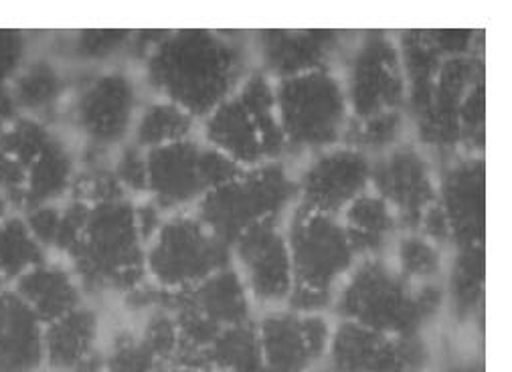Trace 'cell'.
I'll use <instances>...</instances> for the list:
<instances>
[{
	"label": "cell",
	"instance_id": "cell-39",
	"mask_svg": "<svg viewBox=\"0 0 512 372\" xmlns=\"http://www.w3.org/2000/svg\"><path fill=\"white\" fill-rule=\"evenodd\" d=\"M130 31H83L77 33L71 51L81 61H104L130 47Z\"/></svg>",
	"mask_w": 512,
	"mask_h": 372
},
{
	"label": "cell",
	"instance_id": "cell-38",
	"mask_svg": "<svg viewBox=\"0 0 512 372\" xmlns=\"http://www.w3.org/2000/svg\"><path fill=\"white\" fill-rule=\"evenodd\" d=\"M112 168L130 199H136V197L146 199V191H148L146 150L138 148L132 142H126L114 152Z\"/></svg>",
	"mask_w": 512,
	"mask_h": 372
},
{
	"label": "cell",
	"instance_id": "cell-11",
	"mask_svg": "<svg viewBox=\"0 0 512 372\" xmlns=\"http://www.w3.org/2000/svg\"><path fill=\"white\" fill-rule=\"evenodd\" d=\"M343 79L351 118L403 110L407 85L397 43L381 31L365 33L347 51Z\"/></svg>",
	"mask_w": 512,
	"mask_h": 372
},
{
	"label": "cell",
	"instance_id": "cell-37",
	"mask_svg": "<svg viewBox=\"0 0 512 372\" xmlns=\"http://www.w3.org/2000/svg\"><path fill=\"white\" fill-rule=\"evenodd\" d=\"M486 110H484V81H478L462 100L458 112V128H460V146L466 154L480 156L484 150L486 138Z\"/></svg>",
	"mask_w": 512,
	"mask_h": 372
},
{
	"label": "cell",
	"instance_id": "cell-29",
	"mask_svg": "<svg viewBox=\"0 0 512 372\" xmlns=\"http://www.w3.org/2000/svg\"><path fill=\"white\" fill-rule=\"evenodd\" d=\"M213 372H251L264 368L258 324L253 320L223 328L207 350Z\"/></svg>",
	"mask_w": 512,
	"mask_h": 372
},
{
	"label": "cell",
	"instance_id": "cell-18",
	"mask_svg": "<svg viewBox=\"0 0 512 372\" xmlns=\"http://www.w3.org/2000/svg\"><path fill=\"white\" fill-rule=\"evenodd\" d=\"M260 71L280 81L310 71L332 69L345 51V33L338 31H262L255 35Z\"/></svg>",
	"mask_w": 512,
	"mask_h": 372
},
{
	"label": "cell",
	"instance_id": "cell-14",
	"mask_svg": "<svg viewBox=\"0 0 512 372\" xmlns=\"http://www.w3.org/2000/svg\"><path fill=\"white\" fill-rule=\"evenodd\" d=\"M371 160L345 144L312 154V160L296 176V205L312 213L340 217L355 199L371 191Z\"/></svg>",
	"mask_w": 512,
	"mask_h": 372
},
{
	"label": "cell",
	"instance_id": "cell-20",
	"mask_svg": "<svg viewBox=\"0 0 512 372\" xmlns=\"http://www.w3.org/2000/svg\"><path fill=\"white\" fill-rule=\"evenodd\" d=\"M11 290L41 318L55 322L85 304V294L73 269L63 259H47L23 273Z\"/></svg>",
	"mask_w": 512,
	"mask_h": 372
},
{
	"label": "cell",
	"instance_id": "cell-42",
	"mask_svg": "<svg viewBox=\"0 0 512 372\" xmlns=\"http://www.w3.org/2000/svg\"><path fill=\"white\" fill-rule=\"evenodd\" d=\"M166 217L168 215L156 203H152L150 199L136 201V225H138V231H140L146 245L160 231Z\"/></svg>",
	"mask_w": 512,
	"mask_h": 372
},
{
	"label": "cell",
	"instance_id": "cell-4",
	"mask_svg": "<svg viewBox=\"0 0 512 372\" xmlns=\"http://www.w3.org/2000/svg\"><path fill=\"white\" fill-rule=\"evenodd\" d=\"M294 286L288 310L296 314H324L334 304V296L353 271L359 257L353 251L343 223L338 217L312 213L294 207L284 223Z\"/></svg>",
	"mask_w": 512,
	"mask_h": 372
},
{
	"label": "cell",
	"instance_id": "cell-17",
	"mask_svg": "<svg viewBox=\"0 0 512 372\" xmlns=\"http://www.w3.org/2000/svg\"><path fill=\"white\" fill-rule=\"evenodd\" d=\"M484 195L482 156H458L442 170L438 180V205L442 207L450 225L454 249L466 245H484Z\"/></svg>",
	"mask_w": 512,
	"mask_h": 372
},
{
	"label": "cell",
	"instance_id": "cell-13",
	"mask_svg": "<svg viewBox=\"0 0 512 372\" xmlns=\"http://www.w3.org/2000/svg\"><path fill=\"white\" fill-rule=\"evenodd\" d=\"M371 191L393 209L401 231H417L438 201V178L423 148L401 142L371 160Z\"/></svg>",
	"mask_w": 512,
	"mask_h": 372
},
{
	"label": "cell",
	"instance_id": "cell-46",
	"mask_svg": "<svg viewBox=\"0 0 512 372\" xmlns=\"http://www.w3.org/2000/svg\"><path fill=\"white\" fill-rule=\"evenodd\" d=\"M310 372H349V370H345V368H338V366L330 364L328 360H322V362H320V364H316Z\"/></svg>",
	"mask_w": 512,
	"mask_h": 372
},
{
	"label": "cell",
	"instance_id": "cell-12",
	"mask_svg": "<svg viewBox=\"0 0 512 372\" xmlns=\"http://www.w3.org/2000/svg\"><path fill=\"white\" fill-rule=\"evenodd\" d=\"M231 263L253 306L276 308L288 302L294 277L284 219H268L241 233L231 245Z\"/></svg>",
	"mask_w": 512,
	"mask_h": 372
},
{
	"label": "cell",
	"instance_id": "cell-19",
	"mask_svg": "<svg viewBox=\"0 0 512 372\" xmlns=\"http://www.w3.org/2000/svg\"><path fill=\"white\" fill-rule=\"evenodd\" d=\"M0 372H45V324L11 288L0 294Z\"/></svg>",
	"mask_w": 512,
	"mask_h": 372
},
{
	"label": "cell",
	"instance_id": "cell-43",
	"mask_svg": "<svg viewBox=\"0 0 512 372\" xmlns=\"http://www.w3.org/2000/svg\"><path fill=\"white\" fill-rule=\"evenodd\" d=\"M21 116L23 112L15 100V93L9 81L0 83V136H3Z\"/></svg>",
	"mask_w": 512,
	"mask_h": 372
},
{
	"label": "cell",
	"instance_id": "cell-2",
	"mask_svg": "<svg viewBox=\"0 0 512 372\" xmlns=\"http://www.w3.org/2000/svg\"><path fill=\"white\" fill-rule=\"evenodd\" d=\"M446 302L444 288L411 284L385 257L359 259L340 284L332 308L336 314L369 330L407 336L421 334Z\"/></svg>",
	"mask_w": 512,
	"mask_h": 372
},
{
	"label": "cell",
	"instance_id": "cell-47",
	"mask_svg": "<svg viewBox=\"0 0 512 372\" xmlns=\"http://www.w3.org/2000/svg\"><path fill=\"white\" fill-rule=\"evenodd\" d=\"M168 372H211V370H203V368H189V366H170Z\"/></svg>",
	"mask_w": 512,
	"mask_h": 372
},
{
	"label": "cell",
	"instance_id": "cell-22",
	"mask_svg": "<svg viewBox=\"0 0 512 372\" xmlns=\"http://www.w3.org/2000/svg\"><path fill=\"white\" fill-rule=\"evenodd\" d=\"M338 219L359 259L385 257L401 231L393 209L373 191L355 199Z\"/></svg>",
	"mask_w": 512,
	"mask_h": 372
},
{
	"label": "cell",
	"instance_id": "cell-44",
	"mask_svg": "<svg viewBox=\"0 0 512 372\" xmlns=\"http://www.w3.org/2000/svg\"><path fill=\"white\" fill-rule=\"evenodd\" d=\"M11 215H17V209L13 207V203L0 193V223L7 221Z\"/></svg>",
	"mask_w": 512,
	"mask_h": 372
},
{
	"label": "cell",
	"instance_id": "cell-9",
	"mask_svg": "<svg viewBox=\"0 0 512 372\" xmlns=\"http://www.w3.org/2000/svg\"><path fill=\"white\" fill-rule=\"evenodd\" d=\"M146 199L166 215L193 211L217 186L233 180L243 168L203 140L187 138L146 152Z\"/></svg>",
	"mask_w": 512,
	"mask_h": 372
},
{
	"label": "cell",
	"instance_id": "cell-36",
	"mask_svg": "<svg viewBox=\"0 0 512 372\" xmlns=\"http://www.w3.org/2000/svg\"><path fill=\"white\" fill-rule=\"evenodd\" d=\"M136 332L160 360L173 366L181 336L170 306H160L140 316V326L136 328Z\"/></svg>",
	"mask_w": 512,
	"mask_h": 372
},
{
	"label": "cell",
	"instance_id": "cell-10",
	"mask_svg": "<svg viewBox=\"0 0 512 372\" xmlns=\"http://www.w3.org/2000/svg\"><path fill=\"white\" fill-rule=\"evenodd\" d=\"M229 263L231 249L193 211L168 215L146 245L148 279L168 292L189 290Z\"/></svg>",
	"mask_w": 512,
	"mask_h": 372
},
{
	"label": "cell",
	"instance_id": "cell-26",
	"mask_svg": "<svg viewBox=\"0 0 512 372\" xmlns=\"http://www.w3.org/2000/svg\"><path fill=\"white\" fill-rule=\"evenodd\" d=\"M9 85L21 112L39 120H45L67 96V77L63 69L47 57L23 61Z\"/></svg>",
	"mask_w": 512,
	"mask_h": 372
},
{
	"label": "cell",
	"instance_id": "cell-23",
	"mask_svg": "<svg viewBox=\"0 0 512 372\" xmlns=\"http://www.w3.org/2000/svg\"><path fill=\"white\" fill-rule=\"evenodd\" d=\"M79 168V156L67 140L55 132L43 152L27 168L25 211L69 199Z\"/></svg>",
	"mask_w": 512,
	"mask_h": 372
},
{
	"label": "cell",
	"instance_id": "cell-31",
	"mask_svg": "<svg viewBox=\"0 0 512 372\" xmlns=\"http://www.w3.org/2000/svg\"><path fill=\"white\" fill-rule=\"evenodd\" d=\"M395 269L411 284L440 282L444 273V249L417 231L397 235L393 243Z\"/></svg>",
	"mask_w": 512,
	"mask_h": 372
},
{
	"label": "cell",
	"instance_id": "cell-25",
	"mask_svg": "<svg viewBox=\"0 0 512 372\" xmlns=\"http://www.w3.org/2000/svg\"><path fill=\"white\" fill-rule=\"evenodd\" d=\"M189 300L219 328L251 322L253 302L233 263L211 273L201 284L185 290Z\"/></svg>",
	"mask_w": 512,
	"mask_h": 372
},
{
	"label": "cell",
	"instance_id": "cell-48",
	"mask_svg": "<svg viewBox=\"0 0 512 372\" xmlns=\"http://www.w3.org/2000/svg\"><path fill=\"white\" fill-rule=\"evenodd\" d=\"M11 286H9V282H7V279H5V275L3 273H0V294H3V292H7Z\"/></svg>",
	"mask_w": 512,
	"mask_h": 372
},
{
	"label": "cell",
	"instance_id": "cell-30",
	"mask_svg": "<svg viewBox=\"0 0 512 372\" xmlns=\"http://www.w3.org/2000/svg\"><path fill=\"white\" fill-rule=\"evenodd\" d=\"M49 257L51 255L35 239L21 213L0 223V273L5 275L9 286Z\"/></svg>",
	"mask_w": 512,
	"mask_h": 372
},
{
	"label": "cell",
	"instance_id": "cell-35",
	"mask_svg": "<svg viewBox=\"0 0 512 372\" xmlns=\"http://www.w3.org/2000/svg\"><path fill=\"white\" fill-rule=\"evenodd\" d=\"M55 130L47 120L33 116H21L3 136H0V150L19 160L25 168L43 152V148L53 138Z\"/></svg>",
	"mask_w": 512,
	"mask_h": 372
},
{
	"label": "cell",
	"instance_id": "cell-16",
	"mask_svg": "<svg viewBox=\"0 0 512 372\" xmlns=\"http://www.w3.org/2000/svg\"><path fill=\"white\" fill-rule=\"evenodd\" d=\"M484 81V61L480 55L448 57L436 77L430 110L415 122L419 142L428 148L452 152L460 146L458 112L466 93Z\"/></svg>",
	"mask_w": 512,
	"mask_h": 372
},
{
	"label": "cell",
	"instance_id": "cell-33",
	"mask_svg": "<svg viewBox=\"0 0 512 372\" xmlns=\"http://www.w3.org/2000/svg\"><path fill=\"white\" fill-rule=\"evenodd\" d=\"M104 372H168L170 364L160 360L134 328H118L102 346Z\"/></svg>",
	"mask_w": 512,
	"mask_h": 372
},
{
	"label": "cell",
	"instance_id": "cell-27",
	"mask_svg": "<svg viewBox=\"0 0 512 372\" xmlns=\"http://www.w3.org/2000/svg\"><path fill=\"white\" fill-rule=\"evenodd\" d=\"M197 120L181 106L164 98H154L140 106L130 142L150 152L195 136Z\"/></svg>",
	"mask_w": 512,
	"mask_h": 372
},
{
	"label": "cell",
	"instance_id": "cell-3",
	"mask_svg": "<svg viewBox=\"0 0 512 372\" xmlns=\"http://www.w3.org/2000/svg\"><path fill=\"white\" fill-rule=\"evenodd\" d=\"M85 296H126L148 279L146 243L136 225V201L90 207L79 241L63 257Z\"/></svg>",
	"mask_w": 512,
	"mask_h": 372
},
{
	"label": "cell",
	"instance_id": "cell-32",
	"mask_svg": "<svg viewBox=\"0 0 512 372\" xmlns=\"http://www.w3.org/2000/svg\"><path fill=\"white\" fill-rule=\"evenodd\" d=\"M405 130H407V116L403 114V110L375 114L365 120L351 118L343 144L367 154L369 158L371 154L377 158L389 152L391 148L399 146L405 138Z\"/></svg>",
	"mask_w": 512,
	"mask_h": 372
},
{
	"label": "cell",
	"instance_id": "cell-40",
	"mask_svg": "<svg viewBox=\"0 0 512 372\" xmlns=\"http://www.w3.org/2000/svg\"><path fill=\"white\" fill-rule=\"evenodd\" d=\"M63 203V201H61ZM61 203L53 205H39L23 211V219L35 239L43 245V249L51 255L59 231V219H61Z\"/></svg>",
	"mask_w": 512,
	"mask_h": 372
},
{
	"label": "cell",
	"instance_id": "cell-6",
	"mask_svg": "<svg viewBox=\"0 0 512 372\" xmlns=\"http://www.w3.org/2000/svg\"><path fill=\"white\" fill-rule=\"evenodd\" d=\"M296 203V176H292L288 166L278 160L243 168L233 180L207 193L193 213L231 249L241 233L268 219H284Z\"/></svg>",
	"mask_w": 512,
	"mask_h": 372
},
{
	"label": "cell",
	"instance_id": "cell-7",
	"mask_svg": "<svg viewBox=\"0 0 512 372\" xmlns=\"http://www.w3.org/2000/svg\"><path fill=\"white\" fill-rule=\"evenodd\" d=\"M276 104L286 154H318L345 142L351 110L332 69L276 81Z\"/></svg>",
	"mask_w": 512,
	"mask_h": 372
},
{
	"label": "cell",
	"instance_id": "cell-28",
	"mask_svg": "<svg viewBox=\"0 0 512 372\" xmlns=\"http://www.w3.org/2000/svg\"><path fill=\"white\" fill-rule=\"evenodd\" d=\"M444 294L458 320H468L482 308L484 245L456 247Z\"/></svg>",
	"mask_w": 512,
	"mask_h": 372
},
{
	"label": "cell",
	"instance_id": "cell-5",
	"mask_svg": "<svg viewBox=\"0 0 512 372\" xmlns=\"http://www.w3.org/2000/svg\"><path fill=\"white\" fill-rule=\"evenodd\" d=\"M201 126L203 142L241 168L278 162L286 154L276 81L260 69H251L233 96L219 104Z\"/></svg>",
	"mask_w": 512,
	"mask_h": 372
},
{
	"label": "cell",
	"instance_id": "cell-8",
	"mask_svg": "<svg viewBox=\"0 0 512 372\" xmlns=\"http://www.w3.org/2000/svg\"><path fill=\"white\" fill-rule=\"evenodd\" d=\"M140 93L124 69H102L77 83L67 102V120L83 154L108 156L130 140Z\"/></svg>",
	"mask_w": 512,
	"mask_h": 372
},
{
	"label": "cell",
	"instance_id": "cell-1",
	"mask_svg": "<svg viewBox=\"0 0 512 372\" xmlns=\"http://www.w3.org/2000/svg\"><path fill=\"white\" fill-rule=\"evenodd\" d=\"M144 81L203 122L247 77L249 51L233 35L215 31L158 33L142 57Z\"/></svg>",
	"mask_w": 512,
	"mask_h": 372
},
{
	"label": "cell",
	"instance_id": "cell-34",
	"mask_svg": "<svg viewBox=\"0 0 512 372\" xmlns=\"http://www.w3.org/2000/svg\"><path fill=\"white\" fill-rule=\"evenodd\" d=\"M430 362V346L421 334H385L367 372H425Z\"/></svg>",
	"mask_w": 512,
	"mask_h": 372
},
{
	"label": "cell",
	"instance_id": "cell-15",
	"mask_svg": "<svg viewBox=\"0 0 512 372\" xmlns=\"http://www.w3.org/2000/svg\"><path fill=\"white\" fill-rule=\"evenodd\" d=\"M255 324L268 372H310L326 358L334 328L324 314L292 310H272Z\"/></svg>",
	"mask_w": 512,
	"mask_h": 372
},
{
	"label": "cell",
	"instance_id": "cell-45",
	"mask_svg": "<svg viewBox=\"0 0 512 372\" xmlns=\"http://www.w3.org/2000/svg\"><path fill=\"white\" fill-rule=\"evenodd\" d=\"M448 372H482V366L474 364V362H462V364L452 366Z\"/></svg>",
	"mask_w": 512,
	"mask_h": 372
},
{
	"label": "cell",
	"instance_id": "cell-21",
	"mask_svg": "<svg viewBox=\"0 0 512 372\" xmlns=\"http://www.w3.org/2000/svg\"><path fill=\"white\" fill-rule=\"evenodd\" d=\"M102 352V318L88 304L45 324V370L73 372Z\"/></svg>",
	"mask_w": 512,
	"mask_h": 372
},
{
	"label": "cell",
	"instance_id": "cell-24",
	"mask_svg": "<svg viewBox=\"0 0 512 372\" xmlns=\"http://www.w3.org/2000/svg\"><path fill=\"white\" fill-rule=\"evenodd\" d=\"M397 47L407 85L405 106L409 108L413 122H419L430 110L436 77L446 57L438 51L428 31L403 33Z\"/></svg>",
	"mask_w": 512,
	"mask_h": 372
},
{
	"label": "cell",
	"instance_id": "cell-41",
	"mask_svg": "<svg viewBox=\"0 0 512 372\" xmlns=\"http://www.w3.org/2000/svg\"><path fill=\"white\" fill-rule=\"evenodd\" d=\"M0 193L13 203L17 213L25 211L27 168L3 150H0Z\"/></svg>",
	"mask_w": 512,
	"mask_h": 372
}]
</instances>
